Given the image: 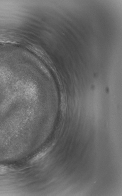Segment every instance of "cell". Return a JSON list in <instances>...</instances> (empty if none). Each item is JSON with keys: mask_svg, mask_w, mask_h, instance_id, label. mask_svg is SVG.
<instances>
[{"mask_svg": "<svg viewBox=\"0 0 122 196\" xmlns=\"http://www.w3.org/2000/svg\"><path fill=\"white\" fill-rule=\"evenodd\" d=\"M7 169V168H6V167L0 166V173L6 172Z\"/></svg>", "mask_w": 122, "mask_h": 196, "instance_id": "7a4b0ae2", "label": "cell"}, {"mask_svg": "<svg viewBox=\"0 0 122 196\" xmlns=\"http://www.w3.org/2000/svg\"><path fill=\"white\" fill-rule=\"evenodd\" d=\"M51 148V147H46V148L44 149L41 151H40L38 153L35 155L32 158L31 161L32 162H34V161H37V160H39L41 158L43 157L46 154L50 151Z\"/></svg>", "mask_w": 122, "mask_h": 196, "instance_id": "6da1fadb", "label": "cell"}]
</instances>
